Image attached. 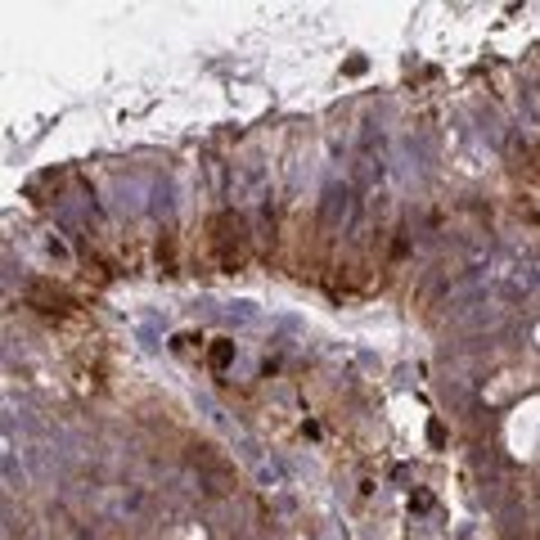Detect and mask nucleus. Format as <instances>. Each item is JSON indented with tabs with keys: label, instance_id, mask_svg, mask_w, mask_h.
<instances>
[{
	"label": "nucleus",
	"instance_id": "f257e3e1",
	"mask_svg": "<svg viewBox=\"0 0 540 540\" xmlns=\"http://www.w3.org/2000/svg\"><path fill=\"white\" fill-rule=\"evenodd\" d=\"M235 194H239L243 207H257V203L270 199V176H266V167L257 163V158L239 163V171H235Z\"/></svg>",
	"mask_w": 540,
	"mask_h": 540
},
{
	"label": "nucleus",
	"instance_id": "f03ea898",
	"mask_svg": "<svg viewBox=\"0 0 540 540\" xmlns=\"http://www.w3.org/2000/svg\"><path fill=\"white\" fill-rule=\"evenodd\" d=\"M216 320L230 324V329H257V324H266V315H262V306H257L252 298H235V302L216 306Z\"/></svg>",
	"mask_w": 540,
	"mask_h": 540
},
{
	"label": "nucleus",
	"instance_id": "7ed1b4c3",
	"mask_svg": "<svg viewBox=\"0 0 540 540\" xmlns=\"http://www.w3.org/2000/svg\"><path fill=\"white\" fill-rule=\"evenodd\" d=\"M347 216H351V185H329L324 189V225H338Z\"/></svg>",
	"mask_w": 540,
	"mask_h": 540
},
{
	"label": "nucleus",
	"instance_id": "20e7f679",
	"mask_svg": "<svg viewBox=\"0 0 540 540\" xmlns=\"http://www.w3.org/2000/svg\"><path fill=\"white\" fill-rule=\"evenodd\" d=\"M5 482L23 486V469H18V446H5Z\"/></svg>",
	"mask_w": 540,
	"mask_h": 540
}]
</instances>
